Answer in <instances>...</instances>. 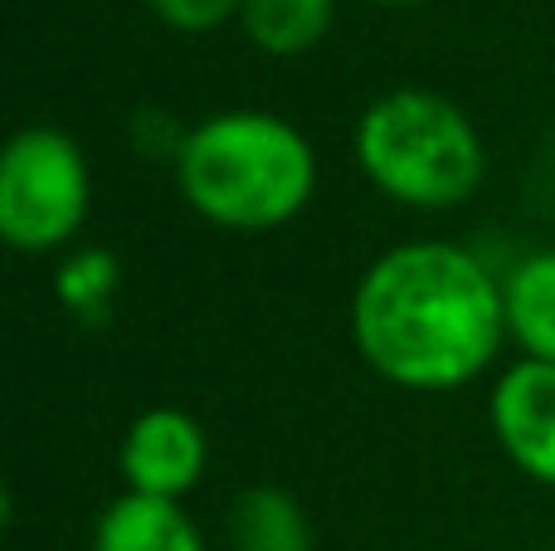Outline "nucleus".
Masks as SVG:
<instances>
[{
	"label": "nucleus",
	"instance_id": "nucleus-5",
	"mask_svg": "<svg viewBox=\"0 0 555 551\" xmlns=\"http://www.w3.org/2000/svg\"><path fill=\"white\" fill-rule=\"evenodd\" d=\"M492 430L512 464L555 488V361H517L492 390Z\"/></svg>",
	"mask_w": 555,
	"mask_h": 551
},
{
	"label": "nucleus",
	"instance_id": "nucleus-9",
	"mask_svg": "<svg viewBox=\"0 0 555 551\" xmlns=\"http://www.w3.org/2000/svg\"><path fill=\"white\" fill-rule=\"evenodd\" d=\"M230 533L240 551H307L312 533H307V517L297 508L293 494L283 488H249V494L234 503Z\"/></svg>",
	"mask_w": 555,
	"mask_h": 551
},
{
	"label": "nucleus",
	"instance_id": "nucleus-11",
	"mask_svg": "<svg viewBox=\"0 0 555 551\" xmlns=\"http://www.w3.org/2000/svg\"><path fill=\"white\" fill-rule=\"evenodd\" d=\"M113 289H117V259L107 249H83L59 273V298L74 312H83V318H98L107 308V298H113Z\"/></svg>",
	"mask_w": 555,
	"mask_h": 551
},
{
	"label": "nucleus",
	"instance_id": "nucleus-6",
	"mask_svg": "<svg viewBox=\"0 0 555 551\" xmlns=\"http://www.w3.org/2000/svg\"><path fill=\"white\" fill-rule=\"evenodd\" d=\"M122 474L132 494L181 498L205 474V435L185 410H146L122 439Z\"/></svg>",
	"mask_w": 555,
	"mask_h": 551
},
{
	"label": "nucleus",
	"instance_id": "nucleus-10",
	"mask_svg": "<svg viewBox=\"0 0 555 551\" xmlns=\"http://www.w3.org/2000/svg\"><path fill=\"white\" fill-rule=\"evenodd\" d=\"M244 29L269 54H302L332 25V0H244Z\"/></svg>",
	"mask_w": 555,
	"mask_h": 551
},
{
	"label": "nucleus",
	"instance_id": "nucleus-7",
	"mask_svg": "<svg viewBox=\"0 0 555 551\" xmlns=\"http://www.w3.org/2000/svg\"><path fill=\"white\" fill-rule=\"evenodd\" d=\"M93 551H205V542L171 498L127 494L98 517Z\"/></svg>",
	"mask_w": 555,
	"mask_h": 551
},
{
	"label": "nucleus",
	"instance_id": "nucleus-1",
	"mask_svg": "<svg viewBox=\"0 0 555 551\" xmlns=\"http://www.w3.org/2000/svg\"><path fill=\"white\" fill-rule=\"evenodd\" d=\"M351 332L361 357L395 386L449 390L502 347L507 293L468 249L404 244L371 264L356 289Z\"/></svg>",
	"mask_w": 555,
	"mask_h": 551
},
{
	"label": "nucleus",
	"instance_id": "nucleus-8",
	"mask_svg": "<svg viewBox=\"0 0 555 551\" xmlns=\"http://www.w3.org/2000/svg\"><path fill=\"white\" fill-rule=\"evenodd\" d=\"M502 293H507V332L537 361H555V254L521 259Z\"/></svg>",
	"mask_w": 555,
	"mask_h": 551
},
{
	"label": "nucleus",
	"instance_id": "nucleus-4",
	"mask_svg": "<svg viewBox=\"0 0 555 551\" xmlns=\"http://www.w3.org/2000/svg\"><path fill=\"white\" fill-rule=\"evenodd\" d=\"M88 215V166L74 137L25 127L0 156V234L25 254L64 244Z\"/></svg>",
	"mask_w": 555,
	"mask_h": 551
},
{
	"label": "nucleus",
	"instance_id": "nucleus-13",
	"mask_svg": "<svg viewBox=\"0 0 555 551\" xmlns=\"http://www.w3.org/2000/svg\"><path fill=\"white\" fill-rule=\"evenodd\" d=\"M385 5H414V0H385Z\"/></svg>",
	"mask_w": 555,
	"mask_h": 551
},
{
	"label": "nucleus",
	"instance_id": "nucleus-3",
	"mask_svg": "<svg viewBox=\"0 0 555 551\" xmlns=\"http://www.w3.org/2000/svg\"><path fill=\"white\" fill-rule=\"evenodd\" d=\"M356 156L385 195L420 210L463 205L482 181V142L473 123L439 93L400 88L365 107Z\"/></svg>",
	"mask_w": 555,
	"mask_h": 551
},
{
	"label": "nucleus",
	"instance_id": "nucleus-12",
	"mask_svg": "<svg viewBox=\"0 0 555 551\" xmlns=\"http://www.w3.org/2000/svg\"><path fill=\"white\" fill-rule=\"evenodd\" d=\"M171 29H215L244 10V0H146Z\"/></svg>",
	"mask_w": 555,
	"mask_h": 551
},
{
	"label": "nucleus",
	"instance_id": "nucleus-2",
	"mask_svg": "<svg viewBox=\"0 0 555 551\" xmlns=\"http://www.w3.org/2000/svg\"><path fill=\"white\" fill-rule=\"evenodd\" d=\"M181 195L215 225L273 230L293 220L317 185V156L273 113H220L176 146Z\"/></svg>",
	"mask_w": 555,
	"mask_h": 551
}]
</instances>
